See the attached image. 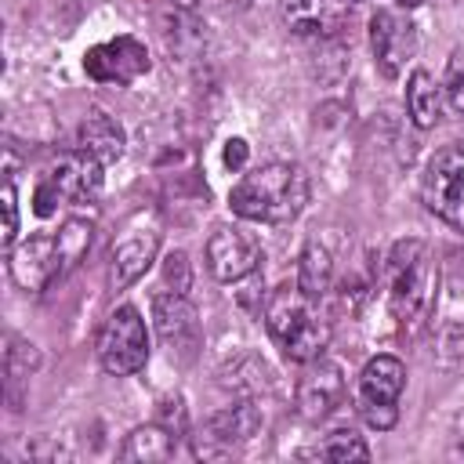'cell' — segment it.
<instances>
[{"instance_id": "cell-18", "label": "cell", "mask_w": 464, "mask_h": 464, "mask_svg": "<svg viewBox=\"0 0 464 464\" xmlns=\"http://www.w3.org/2000/svg\"><path fill=\"white\" fill-rule=\"evenodd\" d=\"M174 453V431L167 424H141L127 435V446H123V460H134V464H156V460H167Z\"/></svg>"}, {"instance_id": "cell-15", "label": "cell", "mask_w": 464, "mask_h": 464, "mask_svg": "<svg viewBox=\"0 0 464 464\" xmlns=\"http://www.w3.org/2000/svg\"><path fill=\"white\" fill-rule=\"evenodd\" d=\"M359 0H283V22L294 36H334Z\"/></svg>"}, {"instance_id": "cell-1", "label": "cell", "mask_w": 464, "mask_h": 464, "mask_svg": "<svg viewBox=\"0 0 464 464\" xmlns=\"http://www.w3.org/2000/svg\"><path fill=\"white\" fill-rule=\"evenodd\" d=\"M308 192H312V185H308L304 167L276 160V163H265V167L243 174L228 192V207L246 221L286 225L304 210Z\"/></svg>"}, {"instance_id": "cell-10", "label": "cell", "mask_w": 464, "mask_h": 464, "mask_svg": "<svg viewBox=\"0 0 464 464\" xmlns=\"http://www.w3.org/2000/svg\"><path fill=\"white\" fill-rule=\"evenodd\" d=\"M83 69L94 83H116V87H127L134 83L141 72H149V51L141 40L134 36H116V40H105L98 47H91L83 54Z\"/></svg>"}, {"instance_id": "cell-21", "label": "cell", "mask_w": 464, "mask_h": 464, "mask_svg": "<svg viewBox=\"0 0 464 464\" xmlns=\"http://www.w3.org/2000/svg\"><path fill=\"white\" fill-rule=\"evenodd\" d=\"M315 457L319 460H370V446L352 428H337L315 446Z\"/></svg>"}, {"instance_id": "cell-5", "label": "cell", "mask_w": 464, "mask_h": 464, "mask_svg": "<svg viewBox=\"0 0 464 464\" xmlns=\"http://www.w3.org/2000/svg\"><path fill=\"white\" fill-rule=\"evenodd\" d=\"M94 352H98V362L105 373H112V377L138 373L149 359V330H145L141 312L134 304L112 308L98 330Z\"/></svg>"}, {"instance_id": "cell-16", "label": "cell", "mask_w": 464, "mask_h": 464, "mask_svg": "<svg viewBox=\"0 0 464 464\" xmlns=\"http://www.w3.org/2000/svg\"><path fill=\"white\" fill-rule=\"evenodd\" d=\"M156 246H160V232L152 228H130L116 246H112V261H109V283L116 290L138 283L149 265L156 261Z\"/></svg>"}, {"instance_id": "cell-2", "label": "cell", "mask_w": 464, "mask_h": 464, "mask_svg": "<svg viewBox=\"0 0 464 464\" xmlns=\"http://www.w3.org/2000/svg\"><path fill=\"white\" fill-rule=\"evenodd\" d=\"M319 301L308 297L297 283L294 286H279L265 308V326L268 337L279 344V352L290 362H312L326 352L330 344V326L315 308Z\"/></svg>"}, {"instance_id": "cell-17", "label": "cell", "mask_w": 464, "mask_h": 464, "mask_svg": "<svg viewBox=\"0 0 464 464\" xmlns=\"http://www.w3.org/2000/svg\"><path fill=\"white\" fill-rule=\"evenodd\" d=\"M76 145H80V152L94 156L98 163H116V160L123 156L127 138H123V127H120L109 112L94 109V112H87V120L80 123V130H76Z\"/></svg>"}, {"instance_id": "cell-25", "label": "cell", "mask_w": 464, "mask_h": 464, "mask_svg": "<svg viewBox=\"0 0 464 464\" xmlns=\"http://www.w3.org/2000/svg\"><path fill=\"white\" fill-rule=\"evenodd\" d=\"M163 276H167V283L178 290V294H185L188 290V257L181 254V250H174V254H167V265H163Z\"/></svg>"}, {"instance_id": "cell-9", "label": "cell", "mask_w": 464, "mask_h": 464, "mask_svg": "<svg viewBox=\"0 0 464 464\" xmlns=\"http://www.w3.org/2000/svg\"><path fill=\"white\" fill-rule=\"evenodd\" d=\"M370 51H373L377 69L388 80H395L406 69V62L417 54V29H413V22L406 14H399V11H392V7L373 11V18H370Z\"/></svg>"}, {"instance_id": "cell-11", "label": "cell", "mask_w": 464, "mask_h": 464, "mask_svg": "<svg viewBox=\"0 0 464 464\" xmlns=\"http://www.w3.org/2000/svg\"><path fill=\"white\" fill-rule=\"evenodd\" d=\"M261 261V246L254 236H246L243 228H218L210 239H207V268L214 279L221 283H236V279H246Z\"/></svg>"}, {"instance_id": "cell-3", "label": "cell", "mask_w": 464, "mask_h": 464, "mask_svg": "<svg viewBox=\"0 0 464 464\" xmlns=\"http://www.w3.org/2000/svg\"><path fill=\"white\" fill-rule=\"evenodd\" d=\"M384 276H388V308L395 323L402 330L424 323L435 301V265L428 246L420 239H399L388 254Z\"/></svg>"}, {"instance_id": "cell-27", "label": "cell", "mask_w": 464, "mask_h": 464, "mask_svg": "<svg viewBox=\"0 0 464 464\" xmlns=\"http://www.w3.org/2000/svg\"><path fill=\"white\" fill-rule=\"evenodd\" d=\"M395 4H399V7H406V11H410V7H417V4H420V0H395Z\"/></svg>"}, {"instance_id": "cell-26", "label": "cell", "mask_w": 464, "mask_h": 464, "mask_svg": "<svg viewBox=\"0 0 464 464\" xmlns=\"http://www.w3.org/2000/svg\"><path fill=\"white\" fill-rule=\"evenodd\" d=\"M246 156H250V149H246L243 138H228V141H225V167H228V170H243Z\"/></svg>"}, {"instance_id": "cell-4", "label": "cell", "mask_w": 464, "mask_h": 464, "mask_svg": "<svg viewBox=\"0 0 464 464\" xmlns=\"http://www.w3.org/2000/svg\"><path fill=\"white\" fill-rule=\"evenodd\" d=\"M102 167L105 163H98L94 156H87L80 149L58 156V163H51L47 174L40 178V185H36V196H33L36 214L51 218L54 207H62V203H87V199H94L102 192Z\"/></svg>"}, {"instance_id": "cell-14", "label": "cell", "mask_w": 464, "mask_h": 464, "mask_svg": "<svg viewBox=\"0 0 464 464\" xmlns=\"http://www.w3.org/2000/svg\"><path fill=\"white\" fill-rule=\"evenodd\" d=\"M344 399V370L334 359H312L304 377L297 381V406L304 417L319 420Z\"/></svg>"}, {"instance_id": "cell-13", "label": "cell", "mask_w": 464, "mask_h": 464, "mask_svg": "<svg viewBox=\"0 0 464 464\" xmlns=\"http://www.w3.org/2000/svg\"><path fill=\"white\" fill-rule=\"evenodd\" d=\"M152 319H156V330L163 337V344L170 352H181V355H192L199 348V315L192 308V301L178 290H167V294H156L152 301Z\"/></svg>"}, {"instance_id": "cell-20", "label": "cell", "mask_w": 464, "mask_h": 464, "mask_svg": "<svg viewBox=\"0 0 464 464\" xmlns=\"http://www.w3.org/2000/svg\"><path fill=\"white\" fill-rule=\"evenodd\" d=\"M330 279H334V261H330V250L323 243H308L301 250V261H297V286L308 294V297H323L330 290Z\"/></svg>"}, {"instance_id": "cell-8", "label": "cell", "mask_w": 464, "mask_h": 464, "mask_svg": "<svg viewBox=\"0 0 464 464\" xmlns=\"http://www.w3.org/2000/svg\"><path fill=\"white\" fill-rule=\"evenodd\" d=\"M7 257H11V261H7L11 279H14L22 290H29V294L47 290L54 279H62V276L69 272V268H65V257H62L58 236H47V232L22 239Z\"/></svg>"}, {"instance_id": "cell-23", "label": "cell", "mask_w": 464, "mask_h": 464, "mask_svg": "<svg viewBox=\"0 0 464 464\" xmlns=\"http://www.w3.org/2000/svg\"><path fill=\"white\" fill-rule=\"evenodd\" d=\"M0 203H4V236H0V243H4V250L11 254V250H14V236H18V199H14V185H11V178L4 181Z\"/></svg>"}, {"instance_id": "cell-19", "label": "cell", "mask_w": 464, "mask_h": 464, "mask_svg": "<svg viewBox=\"0 0 464 464\" xmlns=\"http://www.w3.org/2000/svg\"><path fill=\"white\" fill-rule=\"evenodd\" d=\"M406 109H410V120H413L420 130H428V127L439 123L442 94H439V83H435L424 69H417V72L410 76V83H406Z\"/></svg>"}, {"instance_id": "cell-6", "label": "cell", "mask_w": 464, "mask_h": 464, "mask_svg": "<svg viewBox=\"0 0 464 464\" xmlns=\"http://www.w3.org/2000/svg\"><path fill=\"white\" fill-rule=\"evenodd\" d=\"M402 388H406V366H402V359H395V355H373L362 366L359 381H355V410H359V417L370 428H377V431L395 428Z\"/></svg>"}, {"instance_id": "cell-7", "label": "cell", "mask_w": 464, "mask_h": 464, "mask_svg": "<svg viewBox=\"0 0 464 464\" xmlns=\"http://www.w3.org/2000/svg\"><path fill=\"white\" fill-rule=\"evenodd\" d=\"M420 192L435 218L464 232V141H450L428 160Z\"/></svg>"}, {"instance_id": "cell-22", "label": "cell", "mask_w": 464, "mask_h": 464, "mask_svg": "<svg viewBox=\"0 0 464 464\" xmlns=\"http://www.w3.org/2000/svg\"><path fill=\"white\" fill-rule=\"evenodd\" d=\"M91 236H94V225H91V221H83V218H72V221H65V225H62L58 243H62L65 268H76V265H80V257H83V254H87V246H91Z\"/></svg>"}, {"instance_id": "cell-24", "label": "cell", "mask_w": 464, "mask_h": 464, "mask_svg": "<svg viewBox=\"0 0 464 464\" xmlns=\"http://www.w3.org/2000/svg\"><path fill=\"white\" fill-rule=\"evenodd\" d=\"M446 102L453 112H464V54H457L450 62V72H446Z\"/></svg>"}, {"instance_id": "cell-12", "label": "cell", "mask_w": 464, "mask_h": 464, "mask_svg": "<svg viewBox=\"0 0 464 464\" xmlns=\"http://www.w3.org/2000/svg\"><path fill=\"white\" fill-rule=\"evenodd\" d=\"M261 428V413L254 402H236L221 413H214L203 428V435L196 439V457H225L232 453L239 442L254 439Z\"/></svg>"}]
</instances>
